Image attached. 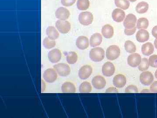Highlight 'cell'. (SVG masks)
<instances>
[{
	"label": "cell",
	"instance_id": "cell-17",
	"mask_svg": "<svg viewBox=\"0 0 157 118\" xmlns=\"http://www.w3.org/2000/svg\"><path fill=\"white\" fill-rule=\"evenodd\" d=\"M125 17L124 11L121 9H114L112 12L113 19L116 22H121L123 21Z\"/></svg>",
	"mask_w": 157,
	"mask_h": 118
},
{
	"label": "cell",
	"instance_id": "cell-40",
	"mask_svg": "<svg viewBox=\"0 0 157 118\" xmlns=\"http://www.w3.org/2000/svg\"><path fill=\"white\" fill-rule=\"evenodd\" d=\"M141 93H151V92L148 89H144L141 91Z\"/></svg>",
	"mask_w": 157,
	"mask_h": 118
},
{
	"label": "cell",
	"instance_id": "cell-36",
	"mask_svg": "<svg viewBox=\"0 0 157 118\" xmlns=\"http://www.w3.org/2000/svg\"><path fill=\"white\" fill-rule=\"evenodd\" d=\"M137 28L135 27L134 28L132 29H125L124 33L127 36H132L136 32Z\"/></svg>",
	"mask_w": 157,
	"mask_h": 118
},
{
	"label": "cell",
	"instance_id": "cell-15",
	"mask_svg": "<svg viewBox=\"0 0 157 118\" xmlns=\"http://www.w3.org/2000/svg\"><path fill=\"white\" fill-rule=\"evenodd\" d=\"M70 16V12L69 10L63 7H60L56 11V16L60 20H66Z\"/></svg>",
	"mask_w": 157,
	"mask_h": 118
},
{
	"label": "cell",
	"instance_id": "cell-31",
	"mask_svg": "<svg viewBox=\"0 0 157 118\" xmlns=\"http://www.w3.org/2000/svg\"><path fill=\"white\" fill-rule=\"evenodd\" d=\"M43 45L47 49L53 48L56 45V42L54 40L50 39L48 37H45L43 41Z\"/></svg>",
	"mask_w": 157,
	"mask_h": 118
},
{
	"label": "cell",
	"instance_id": "cell-8",
	"mask_svg": "<svg viewBox=\"0 0 157 118\" xmlns=\"http://www.w3.org/2000/svg\"><path fill=\"white\" fill-rule=\"evenodd\" d=\"M141 61V56L138 53H132L128 58V65L132 68H136L139 66Z\"/></svg>",
	"mask_w": 157,
	"mask_h": 118
},
{
	"label": "cell",
	"instance_id": "cell-35",
	"mask_svg": "<svg viewBox=\"0 0 157 118\" xmlns=\"http://www.w3.org/2000/svg\"><path fill=\"white\" fill-rule=\"evenodd\" d=\"M76 0H61V3L65 7H69L73 6L76 2Z\"/></svg>",
	"mask_w": 157,
	"mask_h": 118
},
{
	"label": "cell",
	"instance_id": "cell-11",
	"mask_svg": "<svg viewBox=\"0 0 157 118\" xmlns=\"http://www.w3.org/2000/svg\"><path fill=\"white\" fill-rule=\"evenodd\" d=\"M93 86L97 89H102L106 85V81L103 77L98 75L94 77L92 81Z\"/></svg>",
	"mask_w": 157,
	"mask_h": 118
},
{
	"label": "cell",
	"instance_id": "cell-5",
	"mask_svg": "<svg viewBox=\"0 0 157 118\" xmlns=\"http://www.w3.org/2000/svg\"><path fill=\"white\" fill-rule=\"evenodd\" d=\"M56 26L59 32L63 34L67 33L71 29L70 23L65 20H58L56 23Z\"/></svg>",
	"mask_w": 157,
	"mask_h": 118
},
{
	"label": "cell",
	"instance_id": "cell-33",
	"mask_svg": "<svg viewBox=\"0 0 157 118\" xmlns=\"http://www.w3.org/2000/svg\"><path fill=\"white\" fill-rule=\"evenodd\" d=\"M149 65L152 68H157V55H153L149 57L148 60Z\"/></svg>",
	"mask_w": 157,
	"mask_h": 118
},
{
	"label": "cell",
	"instance_id": "cell-20",
	"mask_svg": "<svg viewBox=\"0 0 157 118\" xmlns=\"http://www.w3.org/2000/svg\"><path fill=\"white\" fill-rule=\"evenodd\" d=\"M102 35L99 33L93 34L90 39V44L92 47H96L101 45L102 42Z\"/></svg>",
	"mask_w": 157,
	"mask_h": 118
},
{
	"label": "cell",
	"instance_id": "cell-43",
	"mask_svg": "<svg viewBox=\"0 0 157 118\" xmlns=\"http://www.w3.org/2000/svg\"><path fill=\"white\" fill-rule=\"evenodd\" d=\"M129 1H130V2H136L137 0H129Z\"/></svg>",
	"mask_w": 157,
	"mask_h": 118
},
{
	"label": "cell",
	"instance_id": "cell-2",
	"mask_svg": "<svg viewBox=\"0 0 157 118\" xmlns=\"http://www.w3.org/2000/svg\"><path fill=\"white\" fill-rule=\"evenodd\" d=\"M120 53V49L118 46L116 45H110L106 51V57L108 60L113 61L119 57Z\"/></svg>",
	"mask_w": 157,
	"mask_h": 118
},
{
	"label": "cell",
	"instance_id": "cell-38",
	"mask_svg": "<svg viewBox=\"0 0 157 118\" xmlns=\"http://www.w3.org/2000/svg\"><path fill=\"white\" fill-rule=\"evenodd\" d=\"M106 93H118V91L117 89L114 87H110L107 88L106 91Z\"/></svg>",
	"mask_w": 157,
	"mask_h": 118
},
{
	"label": "cell",
	"instance_id": "cell-16",
	"mask_svg": "<svg viewBox=\"0 0 157 118\" xmlns=\"http://www.w3.org/2000/svg\"><path fill=\"white\" fill-rule=\"evenodd\" d=\"M76 45L79 49L84 50L89 47V42L86 37L81 36L78 37L76 40Z\"/></svg>",
	"mask_w": 157,
	"mask_h": 118
},
{
	"label": "cell",
	"instance_id": "cell-13",
	"mask_svg": "<svg viewBox=\"0 0 157 118\" xmlns=\"http://www.w3.org/2000/svg\"><path fill=\"white\" fill-rule=\"evenodd\" d=\"M126 77L123 74H117L113 79V85L118 88H123L126 84Z\"/></svg>",
	"mask_w": 157,
	"mask_h": 118
},
{
	"label": "cell",
	"instance_id": "cell-34",
	"mask_svg": "<svg viewBox=\"0 0 157 118\" xmlns=\"http://www.w3.org/2000/svg\"><path fill=\"white\" fill-rule=\"evenodd\" d=\"M125 92L137 93L138 92V90L136 86L134 85H130L127 87L125 89Z\"/></svg>",
	"mask_w": 157,
	"mask_h": 118
},
{
	"label": "cell",
	"instance_id": "cell-37",
	"mask_svg": "<svg viewBox=\"0 0 157 118\" xmlns=\"http://www.w3.org/2000/svg\"><path fill=\"white\" fill-rule=\"evenodd\" d=\"M150 90L151 93H157V81H155L151 84Z\"/></svg>",
	"mask_w": 157,
	"mask_h": 118
},
{
	"label": "cell",
	"instance_id": "cell-19",
	"mask_svg": "<svg viewBox=\"0 0 157 118\" xmlns=\"http://www.w3.org/2000/svg\"><path fill=\"white\" fill-rule=\"evenodd\" d=\"M102 33L103 36L107 39L112 38L114 33L113 27L110 25H105L102 27Z\"/></svg>",
	"mask_w": 157,
	"mask_h": 118
},
{
	"label": "cell",
	"instance_id": "cell-24",
	"mask_svg": "<svg viewBox=\"0 0 157 118\" xmlns=\"http://www.w3.org/2000/svg\"><path fill=\"white\" fill-rule=\"evenodd\" d=\"M149 5L146 2H142L138 3L136 7V11L139 14L146 13L148 10Z\"/></svg>",
	"mask_w": 157,
	"mask_h": 118
},
{
	"label": "cell",
	"instance_id": "cell-3",
	"mask_svg": "<svg viewBox=\"0 0 157 118\" xmlns=\"http://www.w3.org/2000/svg\"><path fill=\"white\" fill-rule=\"evenodd\" d=\"M54 68L59 76L66 77L71 72L70 66L65 63H59L54 66Z\"/></svg>",
	"mask_w": 157,
	"mask_h": 118
},
{
	"label": "cell",
	"instance_id": "cell-18",
	"mask_svg": "<svg viewBox=\"0 0 157 118\" xmlns=\"http://www.w3.org/2000/svg\"><path fill=\"white\" fill-rule=\"evenodd\" d=\"M136 37V39L138 42H145L149 39V34L147 31L142 29L137 32Z\"/></svg>",
	"mask_w": 157,
	"mask_h": 118
},
{
	"label": "cell",
	"instance_id": "cell-1",
	"mask_svg": "<svg viewBox=\"0 0 157 118\" xmlns=\"http://www.w3.org/2000/svg\"><path fill=\"white\" fill-rule=\"evenodd\" d=\"M105 57V51L100 47L93 48L90 52V57L93 61L100 62Z\"/></svg>",
	"mask_w": 157,
	"mask_h": 118
},
{
	"label": "cell",
	"instance_id": "cell-39",
	"mask_svg": "<svg viewBox=\"0 0 157 118\" xmlns=\"http://www.w3.org/2000/svg\"><path fill=\"white\" fill-rule=\"evenodd\" d=\"M152 34L155 38H157V26H155L152 30Z\"/></svg>",
	"mask_w": 157,
	"mask_h": 118
},
{
	"label": "cell",
	"instance_id": "cell-7",
	"mask_svg": "<svg viewBox=\"0 0 157 118\" xmlns=\"http://www.w3.org/2000/svg\"><path fill=\"white\" fill-rule=\"evenodd\" d=\"M140 80L142 84L145 86H148L152 83L154 78L151 72L150 71H144L140 74Z\"/></svg>",
	"mask_w": 157,
	"mask_h": 118
},
{
	"label": "cell",
	"instance_id": "cell-9",
	"mask_svg": "<svg viewBox=\"0 0 157 118\" xmlns=\"http://www.w3.org/2000/svg\"><path fill=\"white\" fill-rule=\"evenodd\" d=\"M137 22V18L134 14H128L124 21V26L126 29H132L135 28Z\"/></svg>",
	"mask_w": 157,
	"mask_h": 118
},
{
	"label": "cell",
	"instance_id": "cell-27",
	"mask_svg": "<svg viewBox=\"0 0 157 118\" xmlns=\"http://www.w3.org/2000/svg\"><path fill=\"white\" fill-rule=\"evenodd\" d=\"M124 47L127 52L130 53H135L137 50V48L135 43L130 40H127L125 42Z\"/></svg>",
	"mask_w": 157,
	"mask_h": 118
},
{
	"label": "cell",
	"instance_id": "cell-22",
	"mask_svg": "<svg viewBox=\"0 0 157 118\" xmlns=\"http://www.w3.org/2000/svg\"><path fill=\"white\" fill-rule=\"evenodd\" d=\"M61 90L63 93L76 92V89L75 85L71 82H66L62 86Z\"/></svg>",
	"mask_w": 157,
	"mask_h": 118
},
{
	"label": "cell",
	"instance_id": "cell-10",
	"mask_svg": "<svg viewBox=\"0 0 157 118\" xmlns=\"http://www.w3.org/2000/svg\"><path fill=\"white\" fill-rule=\"evenodd\" d=\"M102 70L104 76L111 77L114 74L115 68L113 63L110 62H107L103 65Z\"/></svg>",
	"mask_w": 157,
	"mask_h": 118
},
{
	"label": "cell",
	"instance_id": "cell-23",
	"mask_svg": "<svg viewBox=\"0 0 157 118\" xmlns=\"http://www.w3.org/2000/svg\"><path fill=\"white\" fill-rule=\"evenodd\" d=\"M46 35L50 39L55 40L57 39L59 37L58 32L56 29L52 26H49L46 30Z\"/></svg>",
	"mask_w": 157,
	"mask_h": 118
},
{
	"label": "cell",
	"instance_id": "cell-12",
	"mask_svg": "<svg viewBox=\"0 0 157 118\" xmlns=\"http://www.w3.org/2000/svg\"><path fill=\"white\" fill-rule=\"evenodd\" d=\"M93 72V68L89 65L82 66L78 71V76L81 79L85 80L90 77Z\"/></svg>",
	"mask_w": 157,
	"mask_h": 118
},
{
	"label": "cell",
	"instance_id": "cell-6",
	"mask_svg": "<svg viewBox=\"0 0 157 118\" xmlns=\"http://www.w3.org/2000/svg\"><path fill=\"white\" fill-rule=\"evenodd\" d=\"M43 77L47 82L53 83L56 80L58 76L55 70L52 68H49L45 70L43 73Z\"/></svg>",
	"mask_w": 157,
	"mask_h": 118
},
{
	"label": "cell",
	"instance_id": "cell-28",
	"mask_svg": "<svg viewBox=\"0 0 157 118\" xmlns=\"http://www.w3.org/2000/svg\"><path fill=\"white\" fill-rule=\"evenodd\" d=\"M78 55L75 52H70L67 54V61L70 65H73L78 60Z\"/></svg>",
	"mask_w": 157,
	"mask_h": 118
},
{
	"label": "cell",
	"instance_id": "cell-26",
	"mask_svg": "<svg viewBox=\"0 0 157 118\" xmlns=\"http://www.w3.org/2000/svg\"><path fill=\"white\" fill-rule=\"evenodd\" d=\"M149 25L148 19L145 18H141L138 19L137 21V28L138 30L142 29L146 30Z\"/></svg>",
	"mask_w": 157,
	"mask_h": 118
},
{
	"label": "cell",
	"instance_id": "cell-21",
	"mask_svg": "<svg viewBox=\"0 0 157 118\" xmlns=\"http://www.w3.org/2000/svg\"><path fill=\"white\" fill-rule=\"evenodd\" d=\"M141 51L144 55H150L153 53L154 51V47L151 42H147L143 44L141 47Z\"/></svg>",
	"mask_w": 157,
	"mask_h": 118
},
{
	"label": "cell",
	"instance_id": "cell-32",
	"mask_svg": "<svg viewBox=\"0 0 157 118\" xmlns=\"http://www.w3.org/2000/svg\"><path fill=\"white\" fill-rule=\"evenodd\" d=\"M149 66V63L147 59L146 58H144L141 60V63L138 66V69L140 71H145L148 69Z\"/></svg>",
	"mask_w": 157,
	"mask_h": 118
},
{
	"label": "cell",
	"instance_id": "cell-29",
	"mask_svg": "<svg viewBox=\"0 0 157 118\" xmlns=\"http://www.w3.org/2000/svg\"><path fill=\"white\" fill-rule=\"evenodd\" d=\"M90 2L89 0H78L77 2V7L79 10L85 11L89 9Z\"/></svg>",
	"mask_w": 157,
	"mask_h": 118
},
{
	"label": "cell",
	"instance_id": "cell-42",
	"mask_svg": "<svg viewBox=\"0 0 157 118\" xmlns=\"http://www.w3.org/2000/svg\"><path fill=\"white\" fill-rule=\"evenodd\" d=\"M155 77L157 79V70L156 71H155Z\"/></svg>",
	"mask_w": 157,
	"mask_h": 118
},
{
	"label": "cell",
	"instance_id": "cell-30",
	"mask_svg": "<svg viewBox=\"0 0 157 118\" xmlns=\"http://www.w3.org/2000/svg\"><path fill=\"white\" fill-rule=\"evenodd\" d=\"M116 6L118 8L127 10L130 6V3L128 0H115Z\"/></svg>",
	"mask_w": 157,
	"mask_h": 118
},
{
	"label": "cell",
	"instance_id": "cell-41",
	"mask_svg": "<svg viewBox=\"0 0 157 118\" xmlns=\"http://www.w3.org/2000/svg\"><path fill=\"white\" fill-rule=\"evenodd\" d=\"M154 44L155 47V48L157 49V38L155 40Z\"/></svg>",
	"mask_w": 157,
	"mask_h": 118
},
{
	"label": "cell",
	"instance_id": "cell-4",
	"mask_svg": "<svg viewBox=\"0 0 157 118\" xmlns=\"http://www.w3.org/2000/svg\"><path fill=\"white\" fill-rule=\"evenodd\" d=\"M78 20L79 22L82 25L87 26L90 25L93 22L94 16L92 13L89 11L82 12L79 14Z\"/></svg>",
	"mask_w": 157,
	"mask_h": 118
},
{
	"label": "cell",
	"instance_id": "cell-25",
	"mask_svg": "<svg viewBox=\"0 0 157 118\" xmlns=\"http://www.w3.org/2000/svg\"><path fill=\"white\" fill-rule=\"evenodd\" d=\"M92 90L91 85L90 82L85 81L82 82L79 86V92L81 93H90Z\"/></svg>",
	"mask_w": 157,
	"mask_h": 118
},
{
	"label": "cell",
	"instance_id": "cell-14",
	"mask_svg": "<svg viewBox=\"0 0 157 118\" xmlns=\"http://www.w3.org/2000/svg\"><path fill=\"white\" fill-rule=\"evenodd\" d=\"M61 57V52L57 49L51 50L48 53V59L51 63H56L59 61Z\"/></svg>",
	"mask_w": 157,
	"mask_h": 118
}]
</instances>
